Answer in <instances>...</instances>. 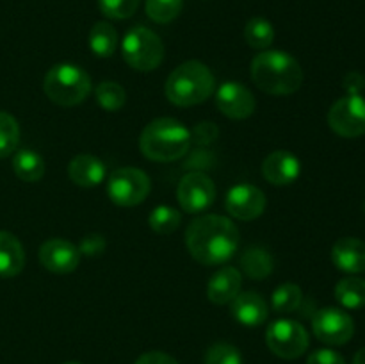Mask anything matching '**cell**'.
I'll list each match as a JSON object with an SVG mask.
<instances>
[{"mask_svg":"<svg viewBox=\"0 0 365 364\" xmlns=\"http://www.w3.org/2000/svg\"><path fill=\"white\" fill-rule=\"evenodd\" d=\"M182 214L180 211L175 209L171 206H157L155 209L150 213L148 225L153 232L157 234H173L178 227H180Z\"/></svg>","mask_w":365,"mask_h":364,"instance_id":"cell-27","label":"cell"},{"mask_svg":"<svg viewBox=\"0 0 365 364\" xmlns=\"http://www.w3.org/2000/svg\"><path fill=\"white\" fill-rule=\"evenodd\" d=\"M241 268L250 278L264 280L273 273L274 261L267 250L260 248V246H252L241 256Z\"/></svg>","mask_w":365,"mask_h":364,"instance_id":"cell-22","label":"cell"},{"mask_svg":"<svg viewBox=\"0 0 365 364\" xmlns=\"http://www.w3.org/2000/svg\"><path fill=\"white\" fill-rule=\"evenodd\" d=\"M125 63L138 71H152L164 59V45L159 36L150 29L132 27L121 41Z\"/></svg>","mask_w":365,"mask_h":364,"instance_id":"cell-6","label":"cell"},{"mask_svg":"<svg viewBox=\"0 0 365 364\" xmlns=\"http://www.w3.org/2000/svg\"><path fill=\"white\" fill-rule=\"evenodd\" d=\"M232 316L245 327H259L264 325L267 320V303L259 293L245 291L239 293L234 300L230 302Z\"/></svg>","mask_w":365,"mask_h":364,"instance_id":"cell-16","label":"cell"},{"mask_svg":"<svg viewBox=\"0 0 365 364\" xmlns=\"http://www.w3.org/2000/svg\"><path fill=\"white\" fill-rule=\"evenodd\" d=\"M250 74L257 88L274 96L292 95L303 84L302 66L284 50H264L257 54Z\"/></svg>","mask_w":365,"mask_h":364,"instance_id":"cell-2","label":"cell"},{"mask_svg":"<svg viewBox=\"0 0 365 364\" xmlns=\"http://www.w3.org/2000/svg\"><path fill=\"white\" fill-rule=\"evenodd\" d=\"M106 164L91 153H78L68 164V177L75 186L95 188L106 181Z\"/></svg>","mask_w":365,"mask_h":364,"instance_id":"cell-17","label":"cell"},{"mask_svg":"<svg viewBox=\"0 0 365 364\" xmlns=\"http://www.w3.org/2000/svg\"><path fill=\"white\" fill-rule=\"evenodd\" d=\"M225 207H227L228 214L237 220H255L266 209V195L257 186L237 184L227 193Z\"/></svg>","mask_w":365,"mask_h":364,"instance_id":"cell-12","label":"cell"},{"mask_svg":"<svg viewBox=\"0 0 365 364\" xmlns=\"http://www.w3.org/2000/svg\"><path fill=\"white\" fill-rule=\"evenodd\" d=\"M302 300H303L302 288L292 284V282H285V284L278 285V288L274 289L273 296H271V305H273L274 313L289 314L299 309Z\"/></svg>","mask_w":365,"mask_h":364,"instance_id":"cell-26","label":"cell"},{"mask_svg":"<svg viewBox=\"0 0 365 364\" xmlns=\"http://www.w3.org/2000/svg\"><path fill=\"white\" fill-rule=\"evenodd\" d=\"M91 77L77 64H56L45 75L43 89L53 103L63 107L78 106L91 93Z\"/></svg>","mask_w":365,"mask_h":364,"instance_id":"cell-5","label":"cell"},{"mask_svg":"<svg viewBox=\"0 0 365 364\" xmlns=\"http://www.w3.org/2000/svg\"><path fill=\"white\" fill-rule=\"evenodd\" d=\"M266 345L277 357L298 359L309 348V332L298 321L282 318L267 327Z\"/></svg>","mask_w":365,"mask_h":364,"instance_id":"cell-8","label":"cell"},{"mask_svg":"<svg viewBox=\"0 0 365 364\" xmlns=\"http://www.w3.org/2000/svg\"><path fill=\"white\" fill-rule=\"evenodd\" d=\"M185 245L192 259L205 266H220L237 252L239 228L220 214H203L185 231Z\"/></svg>","mask_w":365,"mask_h":364,"instance_id":"cell-1","label":"cell"},{"mask_svg":"<svg viewBox=\"0 0 365 364\" xmlns=\"http://www.w3.org/2000/svg\"><path fill=\"white\" fill-rule=\"evenodd\" d=\"M13 170L25 182H38L45 175V161L36 150L21 148L13 156Z\"/></svg>","mask_w":365,"mask_h":364,"instance_id":"cell-21","label":"cell"},{"mask_svg":"<svg viewBox=\"0 0 365 364\" xmlns=\"http://www.w3.org/2000/svg\"><path fill=\"white\" fill-rule=\"evenodd\" d=\"M135 364H178L175 357L164 352H146L135 360Z\"/></svg>","mask_w":365,"mask_h":364,"instance_id":"cell-35","label":"cell"},{"mask_svg":"<svg viewBox=\"0 0 365 364\" xmlns=\"http://www.w3.org/2000/svg\"><path fill=\"white\" fill-rule=\"evenodd\" d=\"M20 143V125L9 113L0 111V159L16 152Z\"/></svg>","mask_w":365,"mask_h":364,"instance_id":"cell-29","label":"cell"},{"mask_svg":"<svg viewBox=\"0 0 365 364\" xmlns=\"http://www.w3.org/2000/svg\"><path fill=\"white\" fill-rule=\"evenodd\" d=\"M89 49L96 57H110L118 49V32L109 21H96L89 32Z\"/></svg>","mask_w":365,"mask_h":364,"instance_id":"cell-23","label":"cell"},{"mask_svg":"<svg viewBox=\"0 0 365 364\" xmlns=\"http://www.w3.org/2000/svg\"><path fill=\"white\" fill-rule=\"evenodd\" d=\"M98 7L103 16L125 20L138 11L139 0H98Z\"/></svg>","mask_w":365,"mask_h":364,"instance_id":"cell-32","label":"cell"},{"mask_svg":"<svg viewBox=\"0 0 365 364\" xmlns=\"http://www.w3.org/2000/svg\"><path fill=\"white\" fill-rule=\"evenodd\" d=\"M203 364H242V355L230 343H214L205 352Z\"/></svg>","mask_w":365,"mask_h":364,"instance_id":"cell-31","label":"cell"},{"mask_svg":"<svg viewBox=\"0 0 365 364\" xmlns=\"http://www.w3.org/2000/svg\"><path fill=\"white\" fill-rule=\"evenodd\" d=\"M364 209H365V206H364Z\"/></svg>","mask_w":365,"mask_h":364,"instance_id":"cell-38","label":"cell"},{"mask_svg":"<svg viewBox=\"0 0 365 364\" xmlns=\"http://www.w3.org/2000/svg\"><path fill=\"white\" fill-rule=\"evenodd\" d=\"M77 248H78V252H81V256L98 257L106 252L107 243H106V238H103L102 234H95V232H93V234L84 236V238L81 239V245H78Z\"/></svg>","mask_w":365,"mask_h":364,"instance_id":"cell-33","label":"cell"},{"mask_svg":"<svg viewBox=\"0 0 365 364\" xmlns=\"http://www.w3.org/2000/svg\"><path fill=\"white\" fill-rule=\"evenodd\" d=\"M312 330L321 343L330 346L346 345L355 334L353 318L339 307H324L312 318Z\"/></svg>","mask_w":365,"mask_h":364,"instance_id":"cell-11","label":"cell"},{"mask_svg":"<svg viewBox=\"0 0 365 364\" xmlns=\"http://www.w3.org/2000/svg\"><path fill=\"white\" fill-rule=\"evenodd\" d=\"M328 125L342 138H359L365 134V98L359 93L339 98L328 111Z\"/></svg>","mask_w":365,"mask_h":364,"instance_id":"cell-9","label":"cell"},{"mask_svg":"<svg viewBox=\"0 0 365 364\" xmlns=\"http://www.w3.org/2000/svg\"><path fill=\"white\" fill-rule=\"evenodd\" d=\"M96 100H98L100 107L109 113H116L127 102V91L121 84L114 81H103L96 86Z\"/></svg>","mask_w":365,"mask_h":364,"instance_id":"cell-28","label":"cell"},{"mask_svg":"<svg viewBox=\"0 0 365 364\" xmlns=\"http://www.w3.org/2000/svg\"><path fill=\"white\" fill-rule=\"evenodd\" d=\"M184 0H146V14L155 24H170L180 14Z\"/></svg>","mask_w":365,"mask_h":364,"instance_id":"cell-30","label":"cell"},{"mask_svg":"<svg viewBox=\"0 0 365 364\" xmlns=\"http://www.w3.org/2000/svg\"><path fill=\"white\" fill-rule=\"evenodd\" d=\"M307 364H346L344 357L339 352L331 348H321L316 350L309 355L307 359Z\"/></svg>","mask_w":365,"mask_h":364,"instance_id":"cell-34","label":"cell"},{"mask_svg":"<svg viewBox=\"0 0 365 364\" xmlns=\"http://www.w3.org/2000/svg\"><path fill=\"white\" fill-rule=\"evenodd\" d=\"M39 263L52 273H71L81 263V252L73 243L63 238H52L39 246Z\"/></svg>","mask_w":365,"mask_h":364,"instance_id":"cell-13","label":"cell"},{"mask_svg":"<svg viewBox=\"0 0 365 364\" xmlns=\"http://www.w3.org/2000/svg\"><path fill=\"white\" fill-rule=\"evenodd\" d=\"M191 141V132L182 121L175 118H157L143 128L139 148L146 159L171 163L187 153Z\"/></svg>","mask_w":365,"mask_h":364,"instance_id":"cell-3","label":"cell"},{"mask_svg":"<svg viewBox=\"0 0 365 364\" xmlns=\"http://www.w3.org/2000/svg\"><path fill=\"white\" fill-rule=\"evenodd\" d=\"M216 88V79L209 66L200 61H187L171 71L166 81L168 100L178 107H191L203 103Z\"/></svg>","mask_w":365,"mask_h":364,"instance_id":"cell-4","label":"cell"},{"mask_svg":"<svg viewBox=\"0 0 365 364\" xmlns=\"http://www.w3.org/2000/svg\"><path fill=\"white\" fill-rule=\"evenodd\" d=\"M64 364H81V363H64Z\"/></svg>","mask_w":365,"mask_h":364,"instance_id":"cell-37","label":"cell"},{"mask_svg":"<svg viewBox=\"0 0 365 364\" xmlns=\"http://www.w3.org/2000/svg\"><path fill=\"white\" fill-rule=\"evenodd\" d=\"M242 277L241 271L234 266L220 268L212 277L209 278L207 284V296L216 305L230 303L235 296L241 293Z\"/></svg>","mask_w":365,"mask_h":364,"instance_id":"cell-18","label":"cell"},{"mask_svg":"<svg viewBox=\"0 0 365 364\" xmlns=\"http://www.w3.org/2000/svg\"><path fill=\"white\" fill-rule=\"evenodd\" d=\"M216 106L225 116L232 120H245L255 111V96L246 86L235 81L223 82L216 91Z\"/></svg>","mask_w":365,"mask_h":364,"instance_id":"cell-14","label":"cell"},{"mask_svg":"<svg viewBox=\"0 0 365 364\" xmlns=\"http://www.w3.org/2000/svg\"><path fill=\"white\" fill-rule=\"evenodd\" d=\"M302 173V163L289 150H274L264 159L262 175L269 184L289 186L298 181Z\"/></svg>","mask_w":365,"mask_h":364,"instance_id":"cell-15","label":"cell"},{"mask_svg":"<svg viewBox=\"0 0 365 364\" xmlns=\"http://www.w3.org/2000/svg\"><path fill=\"white\" fill-rule=\"evenodd\" d=\"M25 266V250L20 239L7 231H0V277H16Z\"/></svg>","mask_w":365,"mask_h":364,"instance_id":"cell-20","label":"cell"},{"mask_svg":"<svg viewBox=\"0 0 365 364\" xmlns=\"http://www.w3.org/2000/svg\"><path fill=\"white\" fill-rule=\"evenodd\" d=\"M353 364H365V348L359 350V352L355 353V357H353Z\"/></svg>","mask_w":365,"mask_h":364,"instance_id":"cell-36","label":"cell"},{"mask_svg":"<svg viewBox=\"0 0 365 364\" xmlns=\"http://www.w3.org/2000/svg\"><path fill=\"white\" fill-rule=\"evenodd\" d=\"M335 298L344 309H360L365 305V280L359 277H346L335 285Z\"/></svg>","mask_w":365,"mask_h":364,"instance_id":"cell-24","label":"cell"},{"mask_svg":"<svg viewBox=\"0 0 365 364\" xmlns=\"http://www.w3.org/2000/svg\"><path fill=\"white\" fill-rule=\"evenodd\" d=\"M245 39L252 49L266 50L274 41V29L269 20L262 16L252 18L245 27Z\"/></svg>","mask_w":365,"mask_h":364,"instance_id":"cell-25","label":"cell"},{"mask_svg":"<svg viewBox=\"0 0 365 364\" xmlns=\"http://www.w3.org/2000/svg\"><path fill=\"white\" fill-rule=\"evenodd\" d=\"M150 189V177L139 168H118L107 178V195L121 207H134L145 202Z\"/></svg>","mask_w":365,"mask_h":364,"instance_id":"cell-7","label":"cell"},{"mask_svg":"<svg viewBox=\"0 0 365 364\" xmlns=\"http://www.w3.org/2000/svg\"><path fill=\"white\" fill-rule=\"evenodd\" d=\"M331 261L344 273H362L365 271V243L359 238H341L331 248Z\"/></svg>","mask_w":365,"mask_h":364,"instance_id":"cell-19","label":"cell"},{"mask_svg":"<svg viewBox=\"0 0 365 364\" xmlns=\"http://www.w3.org/2000/svg\"><path fill=\"white\" fill-rule=\"evenodd\" d=\"M177 200L189 214H200L209 209L216 200V186L209 175L202 171H189L180 178Z\"/></svg>","mask_w":365,"mask_h":364,"instance_id":"cell-10","label":"cell"}]
</instances>
